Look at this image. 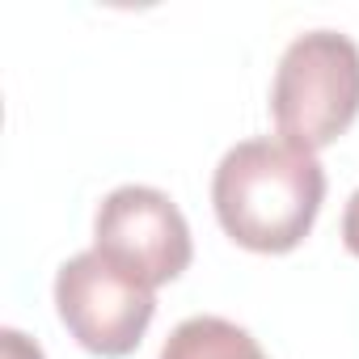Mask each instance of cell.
I'll return each instance as SVG.
<instances>
[{"label":"cell","mask_w":359,"mask_h":359,"mask_svg":"<svg viewBox=\"0 0 359 359\" xmlns=\"http://www.w3.org/2000/svg\"><path fill=\"white\" fill-rule=\"evenodd\" d=\"M325 199V169L313 152L258 135L229 148L212 177L220 229L254 254L296 250Z\"/></svg>","instance_id":"6da1fadb"},{"label":"cell","mask_w":359,"mask_h":359,"mask_svg":"<svg viewBox=\"0 0 359 359\" xmlns=\"http://www.w3.org/2000/svg\"><path fill=\"white\" fill-rule=\"evenodd\" d=\"M271 114L283 144L300 152L330 148L359 114V47L338 30L292 39L275 68Z\"/></svg>","instance_id":"7a4b0ae2"},{"label":"cell","mask_w":359,"mask_h":359,"mask_svg":"<svg viewBox=\"0 0 359 359\" xmlns=\"http://www.w3.org/2000/svg\"><path fill=\"white\" fill-rule=\"evenodd\" d=\"M55 309H60V321L68 325V334L85 351H93L102 359H118L140 346L144 330L152 325L156 296L148 283L131 279L127 271L106 262L97 250H85L60 266Z\"/></svg>","instance_id":"3957f363"},{"label":"cell","mask_w":359,"mask_h":359,"mask_svg":"<svg viewBox=\"0 0 359 359\" xmlns=\"http://www.w3.org/2000/svg\"><path fill=\"white\" fill-rule=\"evenodd\" d=\"M93 250L148 287L177 279L195 254L187 216L156 187L110 191L93 220Z\"/></svg>","instance_id":"277c9868"},{"label":"cell","mask_w":359,"mask_h":359,"mask_svg":"<svg viewBox=\"0 0 359 359\" xmlns=\"http://www.w3.org/2000/svg\"><path fill=\"white\" fill-rule=\"evenodd\" d=\"M161 359H266L258 338L224 317H187L173 325L161 346Z\"/></svg>","instance_id":"5b68a950"},{"label":"cell","mask_w":359,"mask_h":359,"mask_svg":"<svg viewBox=\"0 0 359 359\" xmlns=\"http://www.w3.org/2000/svg\"><path fill=\"white\" fill-rule=\"evenodd\" d=\"M342 245L359 258V191L346 199V212H342Z\"/></svg>","instance_id":"8992f818"},{"label":"cell","mask_w":359,"mask_h":359,"mask_svg":"<svg viewBox=\"0 0 359 359\" xmlns=\"http://www.w3.org/2000/svg\"><path fill=\"white\" fill-rule=\"evenodd\" d=\"M0 342H5V359H43V351L34 342H26V334H18V330H5Z\"/></svg>","instance_id":"52a82bcc"}]
</instances>
